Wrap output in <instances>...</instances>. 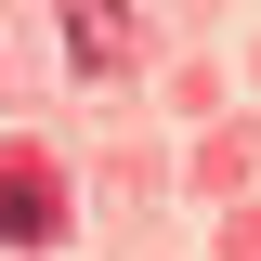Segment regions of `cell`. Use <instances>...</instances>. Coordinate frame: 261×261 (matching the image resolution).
<instances>
[{
    "mask_svg": "<svg viewBox=\"0 0 261 261\" xmlns=\"http://www.w3.org/2000/svg\"><path fill=\"white\" fill-rule=\"evenodd\" d=\"M65 53H79V79H118L130 65V13L118 0H65Z\"/></svg>",
    "mask_w": 261,
    "mask_h": 261,
    "instance_id": "cell-2",
    "label": "cell"
},
{
    "mask_svg": "<svg viewBox=\"0 0 261 261\" xmlns=\"http://www.w3.org/2000/svg\"><path fill=\"white\" fill-rule=\"evenodd\" d=\"M0 235H13V248H53L65 235V196H53V170H39L27 144L0 157Z\"/></svg>",
    "mask_w": 261,
    "mask_h": 261,
    "instance_id": "cell-1",
    "label": "cell"
}]
</instances>
